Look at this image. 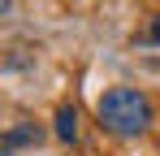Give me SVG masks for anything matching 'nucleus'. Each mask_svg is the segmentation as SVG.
Masks as SVG:
<instances>
[{"label":"nucleus","instance_id":"nucleus-1","mask_svg":"<svg viewBox=\"0 0 160 156\" xmlns=\"http://www.w3.org/2000/svg\"><path fill=\"white\" fill-rule=\"evenodd\" d=\"M100 122L104 130L121 134V139H134L152 126V100L138 91V87H112L100 96Z\"/></svg>","mask_w":160,"mask_h":156},{"label":"nucleus","instance_id":"nucleus-2","mask_svg":"<svg viewBox=\"0 0 160 156\" xmlns=\"http://www.w3.org/2000/svg\"><path fill=\"white\" fill-rule=\"evenodd\" d=\"M56 139L61 143H74L78 139V113L65 104V108H56Z\"/></svg>","mask_w":160,"mask_h":156},{"label":"nucleus","instance_id":"nucleus-3","mask_svg":"<svg viewBox=\"0 0 160 156\" xmlns=\"http://www.w3.org/2000/svg\"><path fill=\"white\" fill-rule=\"evenodd\" d=\"M18 143H39V126H13L4 134V148H18Z\"/></svg>","mask_w":160,"mask_h":156},{"label":"nucleus","instance_id":"nucleus-4","mask_svg":"<svg viewBox=\"0 0 160 156\" xmlns=\"http://www.w3.org/2000/svg\"><path fill=\"white\" fill-rule=\"evenodd\" d=\"M152 39H156V44H160V18H156V22H152Z\"/></svg>","mask_w":160,"mask_h":156}]
</instances>
